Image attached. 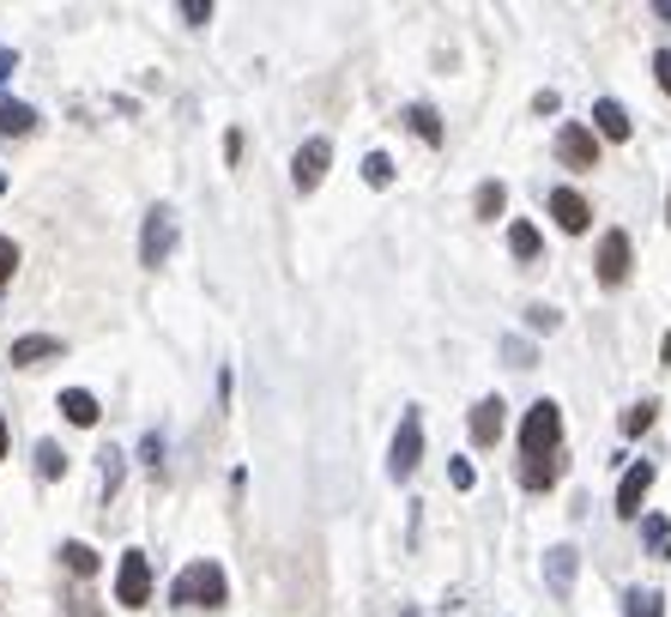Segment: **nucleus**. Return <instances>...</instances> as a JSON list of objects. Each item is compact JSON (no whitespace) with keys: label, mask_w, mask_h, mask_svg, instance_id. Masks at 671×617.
<instances>
[{"label":"nucleus","mask_w":671,"mask_h":617,"mask_svg":"<svg viewBox=\"0 0 671 617\" xmlns=\"http://www.w3.org/2000/svg\"><path fill=\"white\" fill-rule=\"evenodd\" d=\"M502 424H508V406H502V394H484V400L472 406V442L490 448V442L502 436Z\"/></svg>","instance_id":"12"},{"label":"nucleus","mask_w":671,"mask_h":617,"mask_svg":"<svg viewBox=\"0 0 671 617\" xmlns=\"http://www.w3.org/2000/svg\"><path fill=\"white\" fill-rule=\"evenodd\" d=\"M418 460H423V412H399V430H394V448H387V473L406 485L411 473H418Z\"/></svg>","instance_id":"3"},{"label":"nucleus","mask_w":671,"mask_h":617,"mask_svg":"<svg viewBox=\"0 0 671 617\" xmlns=\"http://www.w3.org/2000/svg\"><path fill=\"white\" fill-rule=\"evenodd\" d=\"M406 121H411V133H418L423 145H442V116H435L430 104H411V109H406Z\"/></svg>","instance_id":"19"},{"label":"nucleus","mask_w":671,"mask_h":617,"mask_svg":"<svg viewBox=\"0 0 671 617\" xmlns=\"http://www.w3.org/2000/svg\"><path fill=\"white\" fill-rule=\"evenodd\" d=\"M647 490H654V460H635L630 473H623V485H618V514H623V521H635V514H642Z\"/></svg>","instance_id":"8"},{"label":"nucleus","mask_w":671,"mask_h":617,"mask_svg":"<svg viewBox=\"0 0 671 617\" xmlns=\"http://www.w3.org/2000/svg\"><path fill=\"white\" fill-rule=\"evenodd\" d=\"M556 321H563V316H556L551 302H532V309H527V328L532 333H556Z\"/></svg>","instance_id":"27"},{"label":"nucleus","mask_w":671,"mask_h":617,"mask_svg":"<svg viewBox=\"0 0 671 617\" xmlns=\"http://www.w3.org/2000/svg\"><path fill=\"white\" fill-rule=\"evenodd\" d=\"M0 194H7V170H0Z\"/></svg>","instance_id":"38"},{"label":"nucleus","mask_w":671,"mask_h":617,"mask_svg":"<svg viewBox=\"0 0 671 617\" xmlns=\"http://www.w3.org/2000/svg\"><path fill=\"white\" fill-rule=\"evenodd\" d=\"M447 478H454V490H472V485H478L472 460H447Z\"/></svg>","instance_id":"29"},{"label":"nucleus","mask_w":671,"mask_h":617,"mask_svg":"<svg viewBox=\"0 0 671 617\" xmlns=\"http://www.w3.org/2000/svg\"><path fill=\"white\" fill-rule=\"evenodd\" d=\"M182 19L188 25H212V0H182Z\"/></svg>","instance_id":"31"},{"label":"nucleus","mask_w":671,"mask_h":617,"mask_svg":"<svg viewBox=\"0 0 671 617\" xmlns=\"http://www.w3.org/2000/svg\"><path fill=\"white\" fill-rule=\"evenodd\" d=\"M170 249H176V212L170 206H152V212H145V230H140V266L158 273V266L170 261Z\"/></svg>","instance_id":"4"},{"label":"nucleus","mask_w":671,"mask_h":617,"mask_svg":"<svg viewBox=\"0 0 671 617\" xmlns=\"http://www.w3.org/2000/svg\"><path fill=\"white\" fill-rule=\"evenodd\" d=\"M13 73H19V55H13V49H0V85L13 80Z\"/></svg>","instance_id":"35"},{"label":"nucleus","mask_w":671,"mask_h":617,"mask_svg":"<svg viewBox=\"0 0 671 617\" xmlns=\"http://www.w3.org/2000/svg\"><path fill=\"white\" fill-rule=\"evenodd\" d=\"M592 128L606 133V140H630L635 121H630V109H623L618 97H599V104H592Z\"/></svg>","instance_id":"13"},{"label":"nucleus","mask_w":671,"mask_h":617,"mask_svg":"<svg viewBox=\"0 0 671 617\" xmlns=\"http://www.w3.org/2000/svg\"><path fill=\"white\" fill-rule=\"evenodd\" d=\"M116 485H121V454L104 448V497H116Z\"/></svg>","instance_id":"28"},{"label":"nucleus","mask_w":671,"mask_h":617,"mask_svg":"<svg viewBox=\"0 0 671 617\" xmlns=\"http://www.w3.org/2000/svg\"><path fill=\"white\" fill-rule=\"evenodd\" d=\"M327 164H333V145L327 140H303V145H297V158H290V182L309 194V188H321Z\"/></svg>","instance_id":"7"},{"label":"nucleus","mask_w":671,"mask_h":617,"mask_svg":"<svg viewBox=\"0 0 671 617\" xmlns=\"http://www.w3.org/2000/svg\"><path fill=\"white\" fill-rule=\"evenodd\" d=\"M140 454H145V466H158V460H164V436L152 430V436H145V442H140Z\"/></svg>","instance_id":"34"},{"label":"nucleus","mask_w":671,"mask_h":617,"mask_svg":"<svg viewBox=\"0 0 671 617\" xmlns=\"http://www.w3.org/2000/svg\"><path fill=\"white\" fill-rule=\"evenodd\" d=\"M556 158H563L568 170H599V133L568 121V128L556 133Z\"/></svg>","instance_id":"6"},{"label":"nucleus","mask_w":671,"mask_h":617,"mask_svg":"<svg viewBox=\"0 0 671 617\" xmlns=\"http://www.w3.org/2000/svg\"><path fill=\"white\" fill-rule=\"evenodd\" d=\"M642 538H647V557H659V563L671 557V521H666V514H647V521H642Z\"/></svg>","instance_id":"18"},{"label":"nucleus","mask_w":671,"mask_h":617,"mask_svg":"<svg viewBox=\"0 0 671 617\" xmlns=\"http://www.w3.org/2000/svg\"><path fill=\"white\" fill-rule=\"evenodd\" d=\"M170 600L176 605H206V612H218V605L230 600V581H224V569L212 563V557H200V563H188L182 576H176Z\"/></svg>","instance_id":"1"},{"label":"nucleus","mask_w":671,"mask_h":617,"mask_svg":"<svg viewBox=\"0 0 671 617\" xmlns=\"http://www.w3.org/2000/svg\"><path fill=\"white\" fill-rule=\"evenodd\" d=\"M556 473H563L556 460H527V466H520V485H527V490H551Z\"/></svg>","instance_id":"22"},{"label":"nucleus","mask_w":671,"mask_h":617,"mask_svg":"<svg viewBox=\"0 0 671 617\" xmlns=\"http://www.w3.org/2000/svg\"><path fill=\"white\" fill-rule=\"evenodd\" d=\"M556 442H563V412L539 400L520 424V460H556Z\"/></svg>","instance_id":"2"},{"label":"nucleus","mask_w":671,"mask_h":617,"mask_svg":"<svg viewBox=\"0 0 671 617\" xmlns=\"http://www.w3.org/2000/svg\"><path fill=\"white\" fill-rule=\"evenodd\" d=\"M61 563L73 569V576H97V551H92V545H80V538H67V545H61Z\"/></svg>","instance_id":"20"},{"label":"nucleus","mask_w":671,"mask_h":617,"mask_svg":"<svg viewBox=\"0 0 671 617\" xmlns=\"http://www.w3.org/2000/svg\"><path fill=\"white\" fill-rule=\"evenodd\" d=\"M37 478H67V454L55 442H37Z\"/></svg>","instance_id":"24"},{"label":"nucleus","mask_w":671,"mask_h":617,"mask_svg":"<svg viewBox=\"0 0 671 617\" xmlns=\"http://www.w3.org/2000/svg\"><path fill=\"white\" fill-rule=\"evenodd\" d=\"M654 73H659V92L671 97V49H659V55H654Z\"/></svg>","instance_id":"33"},{"label":"nucleus","mask_w":671,"mask_h":617,"mask_svg":"<svg viewBox=\"0 0 671 617\" xmlns=\"http://www.w3.org/2000/svg\"><path fill=\"white\" fill-rule=\"evenodd\" d=\"M623 617H666V600H659L654 588H635L630 600H623Z\"/></svg>","instance_id":"21"},{"label":"nucleus","mask_w":671,"mask_h":617,"mask_svg":"<svg viewBox=\"0 0 671 617\" xmlns=\"http://www.w3.org/2000/svg\"><path fill=\"white\" fill-rule=\"evenodd\" d=\"M152 600V557L145 551H128L116 569V605H128V612H140V605Z\"/></svg>","instance_id":"5"},{"label":"nucleus","mask_w":671,"mask_h":617,"mask_svg":"<svg viewBox=\"0 0 671 617\" xmlns=\"http://www.w3.org/2000/svg\"><path fill=\"white\" fill-rule=\"evenodd\" d=\"M654 418H659V406H654V400H642V406H630V412H623V436H642Z\"/></svg>","instance_id":"26"},{"label":"nucleus","mask_w":671,"mask_h":617,"mask_svg":"<svg viewBox=\"0 0 671 617\" xmlns=\"http://www.w3.org/2000/svg\"><path fill=\"white\" fill-rule=\"evenodd\" d=\"M399 617H423V612H418V605H399Z\"/></svg>","instance_id":"37"},{"label":"nucleus","mask_w":671,"mask_h":617,"mask_svg":"<svg viewBox=\"0 0 671 617\" xmlns=\"http://www.w3.org/2000/svg\"><path fill=\"white\" fill-rule=\"evenodd\" d=\"M49 357H61V340H55V333H25V340H13V364L19 369L49 364Z\"/></svg>","instance_id":"14"},{"label":"nucleus","mask_w":671,"mask_h":617,"mask_svg":"<svg viewBox=\"0 0 671 617\" xmlns=\"http://www.w3.org/2000/svg\"><path fill=\"white\" fill-rule=\"evenodd\" d=\"M31 128H37V109L7 97V104H0V133H7V140H19V133H31Z\"/></svg>","instance_id":"17"},{"label":"nucleus","mask_w":671,"mask_h":617,"mask_svg":"<svg viewBox=\"0 0 671 617\" xmlns=\"http://www.w3.org/2000/svg\"><path fill=\"white\" fill-rule=\"evenodd\" d=\"M623 278H630V237L606 230L599 237V285H623Z\"/></svg>","instance_id":"9"},{"label":"nucleus","mask_w":671,"mask_h":617,"mask_svg":"<svg viewBox=\"0 0 671 617\" xmlns=\"http://www.w3.org/2000/svg\"><path fill=\"white\" fill-rule=\"evenodd\" d=\"M575 569H580L575 545H551V551H544V581H551L556 600H568V593H575Z\"/></svg>","instance_id":"10"},{"label":"nucleus","mask_w":671,"mask_h":617,"mask_svg":"<svg viewBox=\"0 0 671 617\" xmlns=\"http://www.w3.org/2000/svg\"><path fill=\"white\" fill-rule=\"evenodd\" d=\"M0 460H7V412H0Z\"/></svg>","instance_id":"36"},{"label":"nucleus","mask_w":671,"mask_h":617,"mask_svg":"<svg viewBox=\"0 0 671 617\" xmlns=\"http://www.w3.org/2000/svg\"><path fill=\"white\" fill-rule=\"evenodd\" d=\"M551 218L563 224L568 237H580V230H587V224H592V206L575 194V188H551Z\"/></svg>","instance_id":"11"},{"label":"nucleus","mask_w":671,"mask_h":617,"mask_svg":"<svg viewBox=\"0 0 671 617\" xmlns=\"http://www.w3.org/2000/svg\"><path fill=\"white\" fill-rule=\"evenodd\" d=\"M539 249H544V237H539V224H527V218H514V224H508V254H514V261H539Z\"/></svg>","instance_id":"15"},{"label":"nucleus","mask_w":671,"mask_h":617,"mask_svg":"<svg viewBox=\"0 0 671 617\" xmlns=\"http://www.w3.org/2000/svg\"><path fill=\"white\" fill-rule=\"evenodd\" d=\"M502 352H508V364H514V369H527V364H532V345H527V340H508Z\"/></svg>","instance_id":"32"},{"label":"nucleus","mask_w":671,"mask_h":617,"mask_svg":"<svg viewBox=\"0 0 671 617\" xmlns=\"http://www.w3.org/2000/svg\"><path fill=\"white\" fill-rule=\"evenodd\" d=\"M61 412H67V424H80V430H92V424H97V400L85 394V388H67Z\"/></svg>","instance_id":"16"},{"label":"nucleus","mask_w":671,"mask_h":617,"mask_svg":"<svg viewBox=\"0 0 671 617\" xmlns=\"http://www.w3.org/2000/svg\"><path fill=\"white\" fill-rule=\"evenodd\" d=\"M472 206H478V218H496V212L508 206V188H502V182H484V188L472 194Z\"/></svg>","instance_id":"23"},{"label":"nucleus","mask_w":671,"mask_h":617,"mask_svg":"<svg viewBox=\"0 0 671 617\" xmlns=\"http://www.w3.org/2000/svg\"><path fill=\"white\" fill-rule=\"evenodd\" d=\"M13 273H19V242H13V237H0V285H7Z\"/></svg>","instance_id":"30"},{"label":"nucleus","mask_w":671,"mask_h":617,"mask_svg":"<svg viewBox=\"0 0 671 617\" xmlns=\"http://www.w3.org/2000/svg\"><path fill=\"white\" fill-rule=\"evenodd\" d=\"M363 182L369 188H387V182H394V158H387V152H369V158H363Z\"/></svg>","instance_id":"25"}]
</instances>
